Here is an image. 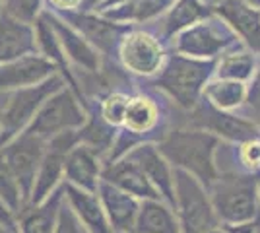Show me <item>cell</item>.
Segmentation results:
<instances>
[{
	"label": "cell",
	"mask_w": 260,
	"mask_h": 233,
	"mask_svg": "<svg viewBox=\"0 0 260 233\" xmlns=\"http://www.w3.org/2000/svg\"><path fill=\"white\" fill-rule=\"evenodd\" d=\"M217 136L206 130H175L157 146L159 154L179 169L194 175L206 189L216 181L214 150Z\"/></svg>",
	"instance_id": "cell-1"
},
{
	"label": "cell",
	"mask_w": 260,
	"mask_h": 233,
	"mask_svg": "<svg viewBox=\"0 0 260 233\" xmlns=\"http://www.w3.org/2000/svg\"><path fill=\"white\" fill-rule=\"evenodd\" d=\"M217 220L223 223L249 222L258 216V179L254 175H217L208 187Z\"/></svg>",
	"instance_id": "cell-2"
},
{
	"label": "cell",
	"mask_w": 260,
	"mask_h": 233,
	"mask_svg": "<svg viewBox=\"0 0 260 233\" xmlns=\"http://www.w3.org/2000/svg\"><path fill=\"white\" fill-rule=\"evenodd\" d=\"M62 86H66L64 78L60 74H53L35 86L10 91L4 109L0 111V148L10 142L14 136L23 132L31 124L41 105Z\"/></svg>",
	"instance_id": "cell-3"
},
{
	"label": "cell",
	"mask_w": 260,
	"mask_h": 233,
	"mask_svg": "<svg viewBox=\"0 0 260 233\" xmlns=\"http://www.w3.org/2000/svg\"><path fill=\"white\" fill-rule=\"evenodd\" d=\"M175 208L179 212L181 233H204L217 225V216L204 185L184 169L173 171Z\"/></svg>",
	"instance_id": "cell-4"
},
{
	"label": "cell",
	"mask_w": 260,
	"mask_h": 233,
	"mask_svg": "<svg viewBox=\"0 0 260 233\" xmlns=\"http://www.w3.org/2000/svg\"><path fill=\"white\" fill-rule=\"evenodd\" d=\"M86 119L87 111L82 101L78 99V95L68 86H62L41 105V109L37 111L31 124L25 130L47 142L58 134L78 130L86 122Z\"/></svg>",
	"instance_id": "cell-5"
},
{
	"label": "cell",
	"mask_w": 260,
	"mask_h": 233,
	"mask_svg": "<svg viewBox=\"0 0 260 233\" xmlns=\"http://www.w3.org/2000/svg\"><path fill=\"white\" fill-rule=\"evenodd\" d=\"M212 68H214V62H200V60L175 55L167 60L155 84L165 89L183 107H194L198 93L204 88Z\"/></svg>",
	"instance_id": "cell-6"
},
{
	"label": "cell",
	"mask_w": 260,
	"mask_h": 233,
	"mask_svg": "<svg viewBox=\"0 0 260 233\" xmlns=\"http://www.w3.org/2000/svg\"><path fill=\"white\" fill-rule=\"evenodd\" d=\"M78 144V130H68L45 142V152L35 175L27 204H39L51 196L64 181V161L68 152Z\"/></svg>",
	"instance_id": "cell-7"
},
{
	"label": "cell",
	"mask_w": 260,
	"mask_h": 233,
	"mask_svg": "<svg viewBox=\"0 0 260 233\" xmlns=\"http://www.w3.org/2000/svg\"><path fill=\"white\" fill-rule=\"evenodd\" d=\"M45 152V140L35 136L29 130H23L18 136H14L10 142L0 148V155L4 157L6 165L10 167L12 175L16 177L20 190H22L23 202L27 204L31 194L35 175L41 163Z\"/></svg>",
	"instance_id": "cell-8"
},
{
	"label": "cell",
	"mask_w": 260,
	"mask_h": 233,
	"mask_svg": "<svg viewBox=\"0 0 260 233\" xmlns=\"http://www.w3.org/2000/svg\"><path fill=\"white\" fill-rule=\"evenodd\" d=\"M190 122H192V126L200 128V130L214 132L217 136L235 140V142H249V140L260 138V130L256 124L221 111L210 101L196 107Z\"/></svg>",
	"instance_id": "cell-9"
},
{
	"label": "cell",
	"mask_w": 260,
	"mask_h": 233,
	"mask_svg": "<svg viewBox=\"0 0 260 233\" xmlns=\"http://www.w3.org/2000/svg\"><path fill=\"white\" fill-rule=\"evenodd\" d=\"M53 74H60L54 66L53 60H49L41 53H33L20 58H14L10 62L0 64V93H10L14 89L35 86Z\"/></svg>",
	"instance_id": "cell-10"
},
{
	"label": "cell",
	"mask_w": 260,
	"mask_h": 233,
	"mask_svg": "<svg viewBox=\"0 0 260 233\" xmlns=\"http://www.w3.org/2000/svg\"><path fill=\"white\" fill-rule=\"evenodd\" d=\"M119 53L124 68L134 74L152 76L161 70L163 51L152 35L142 34V31H132L124 35L120 41Z\"/></svg>",
	"instance_id": "cell-11"
},
{
	"label": "cell",
	"mask_w": 260,
	"mask_h": 233,
	"mask_svg": "<svg viewBox=\"0 0 260 233\" xmlns=\"http://www.w3.org/2000/svg\"><path fill=\"white\" fill-rule=\"evenodd\" d=\"M101 179L119 189L126 190L128 194H132L138 200H161L159 192L153 189V185L144 175L138 163H134L128 155H120L113 161L103 163Z\"/></svg>",
	"instance_id": "cell-12"
},
{
	"label": "cell",
	"mask_w": 260,
	"mask_h": 233,
	"mask_svg": "<svg viewBox=\"0 0 260 233\" xmlns=\"http://www.w3.org/2000/svg\"><path fill=\"white\" fill-rule=\"evenodd\" d=\"M98 196L103 204V210H105V216H107L113 233L134 231V222H136L140 200L134 198L126 190L103 181V179L99 181Z\"/></svg>",
	"instance_id": "cell-13"
},
{
	"label": "cell",
	"mask_w": 260,
	"mask_h": 233,
	"mask_svg": "<svg viewBox=\"0 0 260 233\" xmlns=\"http://www.w3.org/2000/svg\"><path fill=\"white\" fill-rule=\"evenodd\" d=\"M60 189L68 208L72 210V214L76 216L78 222L82 223V227L87 233H113L98 192H89L64 181Z\"/></svg>",
	"instance_id": "cell-14"
},
{
	"label": "cell",
	"mask_w": 260,
	"mask_h": 233,
	"mask_svg": "<svg viewBox=\"0 0 260 233\" xmlns=\"http://www.w3.org/2000/svg\"><path fill=\"white\" fill-rule=\"evenodd\" d=\"M124 155H128L134 163H138L144 175L153 185V189L159 192L175 208V187H173V171L167 165V159L159 154V150L152 144H138L130 148Z\"/></svg>",
	"instance_id": "cell-15"
},
{
	"label": "cell",
	"mask_w": 260,
	"mask_h": 233,
	"mask_svg": "<svg viewBox=\"0 0 260 233\" xmlns=\"http://www.w3.org/2000/svg\"><path fill=\"white\" fill-rule=\"evenodd\" d=\"M43 16L45 20L49 22V25L53 27V31L56 35V39H58V45H60V49L64 53L66 60H70L76 66L84 68L86 72L98 74L101 62H99V55L98 51L93 49V45L87 43L86 39L78 34L72 25H66L60 18L51 16L47 12H45Z\"/></svg>",
	"instance_id": "cell-16"
},
{
	"label": "cell",
	"mask_w": 260,
	"mask_h": 233,
	"mask_svg": "<svg viewBox=\"0 0 260 233\" xmlns=\"http://www.w3.org/2000/svg\"><path fill=\"white\" fill-rule=\"evenodd\" d=\"M101 171H103V159L91 148L80 142L66 155L64 183H70L89 192H98Z\"/></svg>",
	"instance_id": "cell-17"
},
{
	"label": "cell",
	"mask_w": 260,
	"mask_h": 233,
	"mask_svg": "<svg viewBox=\"0 0 260 233\" xmlns=\"http://www.w3.org/2000/svg\"><path fill=\"white\" fill-rule=\"evenodd\" d=\"M39 53L35 25L20 22L6 14L0 16V64L14 58Z\"/></svg>",
	"instance_id": "cell-18"
},
{
	"label": "cell",
	"mask_w": 260,
	"mask_h": 233,
	"mask_svg": "<svg viewBox=\"0 0 260 233\" xmlns=\"http://www.w3.org/2000/svg\"><path fill=\"white\" fill-rule=\"evenodd\" d=\"M62 16L70 22V25L76 29L78 34L86 39L87 43L98 47L101 53H107V55L115 51L117 41H119L120 34L124 29L119 23L107 22V20L84 14V12L66 10Z\"/></svg>",
	"instance_id": "cell-19"
},
{
	"label": "cell",
	"mask_w": 260,
	"mask_h": 233,
	"mask_svg": "<svg viewBox=\"0 0 260 233\" xmlns=\"http://www.w3.org/2000/svg\"><path fill=\"white\" fill-rule=\"evenodd\" d=\"M60 204V187L39 204H25L18 214V233H54Z\"/></svg>",
	"instance_id": "cell-20"
},
{
	"label": "cell",
	"mask_w": 260,
	"mask_h": 233,
	"mask_svg": "<svg viewBox=\"0 0 260 233\" xmlns=\"http://www.w3.org/2000/svg\"><path fill=\"white\" fill-rule=\"evenodd\" d=\"M231 43L228 35L217 31L216 27L200 23L186 29L177 39V51L188 56H214L225 45Z\"/></svg>",
	"instance_id": "cell-21"
},
{
	"label": "cell",
	"mask_w": 260,
	"mask_h": 233,
	"mask_svg": "<svg viewBox=\"0 0 260 233\" xmlns=\"http://www.w3.org/2000/svg\"><path fill=\"white\" fill-rule=\"evenodd\" d=\"M217 12L231 23L247 45L260 53V12L243 0H225L219 4Z\"/></svg>",
	"instance_id": "cell-22"
},
{
	"label": "cell",
	"mask_w": 260,
	"mask_h": 233,
	"mask_svg": "<svg viewBox=\"0 0 260 233\" xmlns=\"http://www.w3.org/2000/svg\"><path fill=\"white\" fill-rule=\"evenodd\" d=\"M132 233H181L179 220L161 200H140Z\"/></svg>",
	"instance_id": "cell-23"
},
{
	"label": "cell",
	"mask_w": 260,
	"mask_h": 233,
	"mask_svg": "<svg viewBox=\"0 0 260 233\" xmlns=\"http://www.w3.org/2000/svg\"><path fill=\"white\" fill-rule=\"evenodd\" d=\"M155 119H157V109L152 101L146 97H134V99L130 97L120 126L132 136H138V134L152 130Z\"/></svg>",
	"instance_id": "cell-24"
},
{
	"label": "cell",
	"mask_w": 260,
	"mask_h": 233,
	"mask_svg": "<svg viewBox=\"0 0 260 233\" xmlns=\"http://www.w3.org/2000/svg\"><path fill=\"white\" fill-rule=\"evenodd\" d=\"M204 93H206L208 101L212 105H216L217 109H221V111L239 107L247 97L245 86L241 82L225 80V78H221V82H212V84L204 86Z\"/></svg>",
	"instance_id": "cell-25"
},
{
	"label": "cell",
	"mask_w": 260,
	"mask_h": 233,
	"mask_svg": "<svg viewBox=\"0 0 260 233\" xmlns=\"http://www.w3.org/2000/svg\"><path fill=\"white\" fill-rule=\"evenodd\" d=\"M202 16H208V10L198 0H181L171 10L169 18H167V23H165L167 35H173L175 31H181L183 27L194 23Z\"/></svg>",
	"instance_id": "cell-26"
},
{
	"label": "cell",
	"mask_w": 260,
	"mask_h": 233,
	"mask_svg": "<svg viewBox=\"0 0 260 233\" xmlns=\"http://www.w3.org/2000/svg\"><path fill=\"white\" fill-rule=\"evenodd\" d=\"M0 198L4 200V204H6L16 216H18L20 210L25 206L22 190H20V185H18L16 177L12 175L10 167L6 165V161H4L2 155H0Z\"/></svg>",
	"instance_id": "cell-27"
},
{
	"label": "cell",
	"mask_w": 260,
	"mask_h": 233,
	"mask_svg": "<svg viewBox=\"0 0 260 233\" xmlns=\"http://www.w3.org/2000/svg\"><path fill=\"white\" fill-rule=\"evenodd\" d=\"M252 68H254V60L249 55H245V53H239V55L225 56L221 60V64H219L217 74H219V78H225V80L243 82V80H247L250 76Z\"/></svg>",
	"instance_id": "cell-28"
},
{
	"label": "cell",
	"mask_w": 260,
	"mask_h": 233,
	"mask_svg": "<svg viewBox=\"0 0 260 233\" xmlns=\"http://www.w3.org/2000/svg\"><path fill=\"white\" fill-rule=\"evenodd\" d=\"M130 97L124 93H109L105 99L101 101L99 105V117L107 122L109 126L113 128H119L124 119V111H126V105H128Z\"/></svg>",
	"instance_id": "cell-29"
},
{
	"label": "cell",
	"mask_w": 260,
	"mask_h": 233,
	"mask_svg": "<svg viewBox=\"0 0 260 233\" xmlns=\"http://www.w3.org/2000/svg\"><path fill=\"white\" fill-rule=\"evenodd\" d=\"M39 10H41V0H4L2 14L16 18L20 22L33 23L39 18Z\"/></svg>",
	"instance_id": "cell-30"
},
{
	"label": "cell",
	"mask_w": 260,
	"mask_h": 233,
	"mask_svg": "<svg viewBox=\"0 0 260 233\" xmlns=\"http://www.w3.org/2000/svg\"><path fill=\"white\" fill-rule=\"evenodd\" d=\"M54 233H87L82 227V223L78 222L76 216L72 214V210L68 208V204L64 202V196H62V204H60V210H58Z\"/></svg>",
	"instance_id": "cell-31"
},
{
	"label": "cell",
	"mask_w": 260,
	"mask_h": 233,
	"mask_svg": "<svg viewBox=\"0 0 260 233\" xmlns=\"http://www.w3.org/2000/svg\"><path fill=\"white\" fill-rule=\"evenodd\" d=\"M241 161L249 167V169H252V171L260 169V142H258V138H256V140H249V142H245L243 150H241Z\"/></svg>",
	"instance_id": "cell-32"
},
{
	"label": "cell",
	"mask_w": 260,
	"mask_h": 233,
	"mask_svg": "<svg viewBox=\"0 0 260 233\" xmlns=\"http://www.w3.org/2000/svg\"><path fill=\"white\" fill-rule=\"evenodd\" d=\"M228 233H260V214L254 216L249 222H241V223H225L223 227Z\"/></svg>",
	"instance_id": "cell-33"
},
{
	"label": "cell",
	"mask_w": 260,
	"mask_h": 233,
	"mask_svg": "<svg viewBox=\"0 0 260 233\" xmlns=\"http://www.w3.org/2000/svg\"><path fill=\"white\" fill-rule=\"evenodd\" d=\"M0 223H2V225H8V227L18 231V216L4 204L2 198H0Z\"/></svg>",
	"instance_id": "cell-34"
},
{
	"label": "cell",
	"mask_w": 260,
	"mask_h": 233,
	"mask_svg": "<svg viewBox=\"0 0 260 233\" xmlns=\"http://www.w3.org/2000/svg\"><path fill=\"white\" fill-rule=\"evenodd\" d=\"M249 103L254 109L260 111V72L256 74V78H254V82H252V86L249 89Z\"/></svg>",
	"instance_id": "cell-35"
},
{
	"label": "cell",
	"mask_w": 260,
	"mask_h": 233,
	"mask_svg": "<svg viewBox=\"0 0 260 233\" xmlns=\"http://www.w3.org/2000/svg\"><path fill=\"white\" fill-rule=\"evenodd\" d=\"M84 0H51V4L60 8V10H74L82 4Z\"/></svg>",
	"instance_id": "cell-36"
},
{
	"label": "cell",
	"mask_w": 260,
	"mask_h": 233,
	"mask_svg": "<svg viewBox=\"0 0 260 233\" xmlns=\"http://www.w3.org/2000/svg\"><path fill=\"white\" fill-rule=\"evenodd\" d=\"M0 233H18V231L8 227V225H2V223H0Z\"/></svg>",
	"instance_id": "cell-37"
},
{
	"label": "cell",
	"mask_w": 260,
	"mask_h": 233,
	"mask_svg": "<svg viewBox=\"0 0 260 233\" xmlns=\"http://www.w3.org/2000/svg\"><path fill=\"white\" fill-rule=\"evenodd\" d=\"M204 233H228L225 229H216V227H212V229H208V231H204Z\"/></svg>",
	"instance_id": "cell-38"
},
{
	"label": "cell",
	"mask_w": 260,
	"mask_h": 233,
	"mask_svg": "<svg viewBox=\"0 0 260 233\" xmlns=\"http://www.w3.org/2000/svg\"><path fill=\"white\" fill-rule=\"evenodd\" d=\"M243 2H250V4H254V6H260V0H243Z\"/></svg>",
	"instance_id": "cell-39"
},
{
	"label": "cell",
	"mask_w": 260,
	"mask_h": 233,
	"mask_svg": "<svg viewBox=\"0 0 260 233\" xmlns=\"http://www.w3.org/2000/svg\"><path fill=\"white\" fill-rule=\"evenodd\" d=\"M258 196H260V177H258Z\"/></svg>",
	"instance_id": "cell-40"
}]
</instances>
